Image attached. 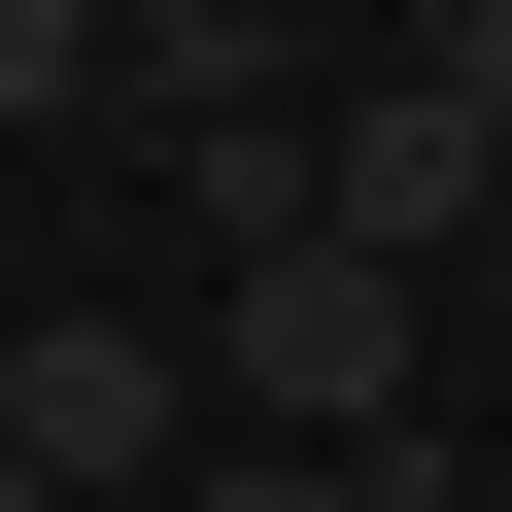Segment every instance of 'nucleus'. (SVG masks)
Wrapping results in <instances>:
<instances>
[{
	"label": "nucleus",
	"instance_id": "nucleus-5",
	"mask_svg": "<svg viewBox=\"0 0 512 512\" xmlns=\"http://www.w3.org/2000/svg\"><path fill=\"white\" fill-rule=\"evenodd\" d=\"M0 512H35V444H0Z\"/></svg>",
	"mask_w": 512,
	"mask_h": 512
},
{
	"label": "nucleus",
	"instance_id": "nucleus-4",
	"mask_svg": "<svg viewBox=\"0 0 512 512\" xmlns=\"http://www.w3.org/2000/svg\"><path fill=\"white\" fill-rule=\"evenodd\" d=\"M410 69H444V103H478V137H512V0H444V35H410Z\"/></svg>",
	"mask_w": 512,
	"mask_h": 512
},
{
	"label": "nucleus",
	"instance_id": "nucleus-1",
	"mask_svg": "<svg viewBox=\"0 0 512 512\" xmlns=\"http://www.w3.org/2000/svg\"><path fill=\"white\" fill-rule=\"evenodd\" d=\"M205 410H239V444H308V478L444 444V274H342V239H274V274L205 308Z\"/></svg>",
	"mask_w": 512,
	"mask_h": 512
},
{
	"label": "nucleus",
	"instance_id": "nucleus-3",
	"mask_svg": "<svg viewBox=\"0 0 512 512\" xmlns=\"http://www.w3.org/2000/svg\"><path fill=\"white\" fill-rule=\"evenodd\" d=\"M69 103H137V35L103 0H0V137H69Z\"/></svg>",
	"mask_w": 512,
	"mask_h": 512
},
{
	"label": "nucleus",
	"instance_id": "nucleus-2",
	"mask_svg": "<svg viewBox=\"0 0 512 512\" xmlns=\"http://www.w3.org/2000/svg\"><path fill=\"white\" fill-rule=\"evenodd\" d=\"M0 444H35V512H171V478H205V342L35 308V342H0Z\"/></svg>",
	"mask_w": 512,
	"mask_h": 512
}]
</instances>
